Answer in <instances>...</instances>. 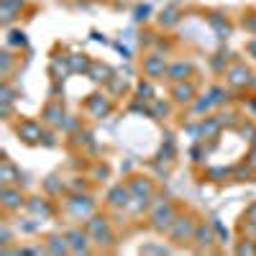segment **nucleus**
I'll return each mask as SVG.
<instances>
[{
    "label": "nucleus",
    "instance_id": "1",
    "mask_svg": "<svg viewBox=\"0 0 256 256\" xmlns=\"http://www.w3.org/2000/svg\"><path fill=\"white\" fill-rule=\"evenodd\" d=\"M82 226H84V230L90 233V238H92L98 254H110V251L118 248V230H116V226H113L108 212L98 210Z\"/></svg>",
    "mask_w": 256,
    "mask_h": 256
},
{
    "label": "nucleus",
    "instance_id": "2",
    "mask_svg": "<svg viewBox=\"0 0 256 256\" xmlns=\"http://www.w3.org/2000/svg\"><path fill=\"white\" fill-rule=\"evenodd\" d=\"M180 212H182V205H180L172 195H166V192H156L152 208H148V212H146L148 228H152L154 233H159V236H164Z\"/></svg>",
    "mask_w": 256,
    "mask_h": 256
},
{
    "label": "nucleus",
    "instance_id": "3",
    "mask_svg": "<svg viewBox=\"0 0 256 256\" xmlns=\"http://www.w3.org/2000/svg\"><path fill=\"white\" fill-rule=\"evenodd\" d=\"M198 223H200L198 212H192L190 208H182V212L174 218V223L169 226V230L164 233L166 244H172L174 248H190L192 246V238H195Z\"/></svg>",
    "mask_w": 256,
    "mask_h": 256
},
{
    "label": "nucleus",
    "instance_id": "4",
    "mask_svg": "<svg viewBox=\"0 0 256 256\" xmlns=\"http://www.w3.org/2000/svg\"><path fill=\"white\" fill-rule=\"evenodd\" d=\"M128 190H131L134 195V202H131V212L134 216H144V212H148V208H152L154 198H156V182L148 177V174H131L126 180Z\"/></svg>",
    "mask_w": 256,
    "mask_h": 256
},
{
    "label": "nucleus",
    "instance_id": "5",
    "mask_svg": "<svg viewBox=\"0 0 256 256\" xmlns=\"http://www.w3.org/2000/svg\"><path fill=\"white\" fill-rule=\"evenodd\" d=\"M13 131L18 136V141H24L26 146H56V138L52 134V128L44 120L36 118H20L18 123H13Z\"/></svg>",
    "mask_w": 256,
    "mask_h": 256
},
{
    "label": "nucleus",
    "instance_id": "6",
    "mask_svg": "<svg viewBox=\"0 0 256 256\" xmlns=\"http://www.w3.org/2000/svg\"><path fill=\"white\" fill-rule=\"evenodd\" d=\"M62 210L67 212V218L74 223H84L92 212H98V200L92 192H70L67 200L62 202Z\"/></svg>",
    "mask_w": 256,
    "mask_h": 256
},
{
    "label": "nucleus",
    "instance_id": "7",
    "mask_svg": "<svg viewBox=\"0 0 256 256\" xmlns=\"http://www.w3.org/2000/svg\"><path fill=\"white\" fill-rule=\"evenodd\" d=\"M141 77L144 80H152V82H159V80H166V70H169V59H166V52H159V49H148L141 62Z\"/></svg>",
    "mask_w": 256,
    "mask_h": 256
},
{
    "label": "nucleus",
    "instance_id": "8",
    "mask_svg": "<svg viewBox=\"0 0 256 256\" xmlns=\"http://www.w3.org/2000/svg\"><path fill=\"white\" fill-rule=\"evenodd\" d=\"M254 70L248 67L246 62H241V59H233L230 64H228V70L223 72V84L228 90H233V92H238V90H246V88H251V80H254Z\"/></svg>",
    "mask_w": 256,
    "mask_h": 256
},
{
    "label": "nucleus",
    "instance_id": "9",
    "mask_svg": "<svg viewBox=\"0 0 256 256\" xmlns=\"http://www.w3.org/2000/svg\"><path fill=\"white\" fill-rule=\"evenodd\" d=\"M218 244H220V241H218V236H216V226H212V220L200 218L190 251H195V254H216V251H218Z\"/></svg>",
    "mask_w": 256,
    "mask_h": 256
},
{
    "label": "nucleus",
    "instance_id": "10",
    "mask_svg": "<svg viewBox=\"0 0 256 256\" xmlns=\"http://www.w3.org/2000/svg\"><path fill=\"white\" fill-rule=\"evenodd\" d=\"M28 198L18 184H0V212L3 216H16V212L26 210Z\"/></svg>",
    "mask_w": 256,
    "mask_h": 256
},
{
    "label": "nucleus",
    "instance_id": "11",
    "mask_svg": "<svg viewBox=\"0 0 256 256\" xmlns=\"http://www.w3.org/2000/svg\"><path fill=\"white\" fill-rule=\"evenodd\" d=\"M64 233H67V241H70V248L74 256H88V254H98L92 238H90V233L84 230L82 223H74L70 228H64Z\"/></svg>",
    "mask_w": 256,
    "mask_h": 256
},
{
    "label": "nucleus",
    "instance_id": "12",
    "mask_svg": "<svg viewBox=\"0 0 256 256\" xmlns=\"http://www.w3.org/2000/svg\"><path fill=\"white\" fill-rule=\"evenodd\" d=\"M131 202H134V195H131V190H128L126 182H116L113 187H108L105 200H102V205L113 212H128L131 210Z\"/></svg>",
    "mask_w": 256,
    "mask_h": 256
},
{
    "label": "nucleus",
    "instance_id": "13",
    "mask_svg": "<svg viewBox=\"0 0 256 256\" xmlns=\"http://www.w3.org/2000/svg\"><path fill=\"white\" fill-rule=\"evenodd\" d=\"M113 110H116V102H113V95H108V92H92V95H88V100H84V113H88L92 120L108 118Z\"/></svg>",
    "mask_w": 256,
    "mask_h": 256
},
{
    "label": "nucleus",
    "instance_id": "14",
    "mask_svg": "<svg viewBox=\"0 0 256 256\" xmlns=\"http://www.w3.org/2000/svg\"><path fill=\"white\" fill-rule=\"evenodd\" d=\"M200 90H198V82L195 80H182V82H172L169 84V98L177 108H190L192 102L198 100Z\"/></svg>",
    "mask_w": 256,
    "mask_h": 256
},
{
    "label": "nucleus",
    "instance_id": "15",
    "mask_svg": "<svg viewBox=\"0 0 256 256\" xmlns=\"http://www.w3.org/2000/svg\"><path fill=\"white\" fill-rule=\"evenodd\" d=\"M59 210H62V208L52 200V195H34V198H28V202H26V212H28V216H34V218H38L41 223L56 218Z\"/></svg>",
    "mask_w": 256,
    "mask_h": 256
},
{
    "label": "nucleus",
    "instance_id": "16",
    "mask_svg": "<svg viewBox=\"0 0 256 256\" xmlns=\"http://www.w3.org/2000/svg\"><path fill=\"white\" fill-rule=\"evenodd\" d=\"M41 120H44L52 131H59V128L64 126V120H67V110H64V100L59 98H52L46 100V105L41 108Z\"/></svg>",
    "mask_w": 256,
    "mask_h": 256
},
{
    "label": "nucleus",
    "instance_id": "17",
    "mask_svg": "<svg viewBox=\"0 0 256 256\" xmlns=\"http://www.w3.org/2000/svg\"><path fill=\"white\" fill-rule=\"evenodd\" d=\"M26 8L28 0H0V24H3V28H10Z\"/></svg>",
    "mask_w": 256,
    "mask_h": 256
},
{
    "label": "nucleus",
    "instance_id": "18",
    "mask_svg": "<svg viewBox=\"0 0 256 256\" xmlns=\"http://www.w3.org/2000/svg\"><path fill=\"white\" fill-rule=\"evenodd\" d=\"M198 74L195 64H192L190 59H172L169 62V70H166V82H182V80H192Z\"/></svg>",
    "mask_w": 256,
    "mask_h": 256
},
{
    "label": "nucleus",
    "instance_id": "19",
    "mask_svg": "<svg viewBox=\"0 0 256 256\" xmlns=\"http://www.w3.org/2000/svg\"><path fill=\"white\" fill-rule=\"evenodd\" d=\"M0 184H18L24 187V172L13 164V159L8 154H3V159H0Z\"/></svg>",
    "mask_w": 256,
    "mask_h": 256
},
{
    "label": "nucleus",
    "instance_id": "20",
    "mask_svg": "<svg viewBox=\"0 0 256 256\" xmlns=\"http://www.w3.org/2000/svg\"><path fill=\"white\" fill-rule=\"evenodd\" d=\"M182 16H184V10H182L177 3H172V6H164V8L159 10V16H156V26H159L162 31H169V28L180 26Z\"/></svg>",
    "mask_w": 256,
    "mask_h": 256
},
{
    "label": "nucleus",
    "instance_id": "21",
    "mask_svg": "<svg viewBox=\"0 0 256 256\" xmlns=\"http://www.w3.org/2000/svg\"><path fill=\"white\" fill-rule=\"evenodd\" d=\"M238 236H241V238H256V200L241 212Z\"/></svg>",
    "mask_w": 256,
    "mask_h": 256
},
{
    "label": "nucleus",
    "instance_id": "22",
    "mask_svg": "<svg viewBox=\"0 0 256 256\" xmlns=\"http://www.w3.org/2000/svg\"><path fill=\"white\" fill-rule=\"evenodd\" d=\"M44 246H46V254L52 256H62V254H72L70 248V241H67V233H49V236H44Z\"/></svg>",
    "mask_w": 256,
    "mask_h": 256
},
{
    "label": "nucleus",
    "instance_id": "23",
    "mask_svg": "<svg viewBox=\"0 0 256 256\" xmlns=\"http://www.w3.org/2000/svg\"><path fill=\"white\" fill-rule=\"evenodd\" d=\"M113 74H116V70L110 67V64H105V62H98V59H92L90 70H88V77H90V80H92L95 84H108Z\"/></svg>",
    "mask_w": 256,
    "mask_h": 256
},
{
    "label": "nucleus",
    "instance_id": "24",
    "mask_svg": "<svg viewBox=\"0 0 256 256\" xmlns=\"http://www.w3.org/2000/svg\"><path fill=\"white\" fill-rule=\"evenodd\" d=\"M172 108H177V105L172 102V98H154L152 102H148V116L156 118V120H164L172 116Z\"/></svg>",
    "mask_w": 256,
    "mask_h": 256
},
{
    "label": "nucleus",
    "instance_id": "25",
    "mask_svg": "<svg viewBox=\"0 0 256 256\" xmlns=\"http://www.w3.org/2000/svg\"><path fill=\"white\" fill-rule=\"evenodd\" d=\"M16 241H18V230L13 228L10 216H3V220H0V254L8 251Z\"/></svg>",
    "mask_w": 256,
    "mask_h": 256
},
{
    "label": "nucleus",
    "instance_id": "26",
    "mask_svg": "<svg viewBox=\"0 0 256 256\" xmlns=\"http://www.w3.org/2000/svg\"><path fill=\"white\" fill-rule=\"evenodd\" d=\"M18 56H20V52H16V49H10V46H6L3 54H0V77H3V82L13 77V67L20 62Z\"/></svg>",
    "mask_w": 256,
    "mask_h": 256
},
{
    "label": "nucleus",
    "instance_id": "27",
    "mask_svg": "<svg viewBox=\"0 0 256 256\" xmlns=\"http://www.w3.org/2000/svg\"><path fill=\"white\" fill-rule=\"evenodd\" d=\"M223 131V120L218 116H205L202 123H200V138H218Z\"/></svg>",
    "mask_w": 256,
    "mask_h": 256
},
{
    "label": "nucleus",
    "instance_id": "28",
    "mask_svg": "<svg viewBox=\"0 0 256 256\" xmlns=\"http://www.w3.org/2000/svg\"><path fill=\"white\" fill-rule=\"evenodd\" d=\"M208 95H210V100H212V105H216V110L218 108H223V105L228 102V88H226V84H210V88L205 90Z\"/></svg>",
    "mask_w": 256,
    "mask_h": 256
},
{
    "label": "nucleus",
    "instance_id": "29",
    "mask_svg": "<svg viewBox=\"0 0 256 256\" xmlns=\"http://www.w3.org/2000/svg\"><path fill=\"white\" fill-rule=\"evenodd\" d=\"M44 192L52 195V198H56V195H62V192H67V182H62L56 174H49L44 180Z\"/></svg>",
    "mask_w": 256,
    "mask_h": 256
},
{
    "label": "nucleus",
    "instance_id": "30",
    "mask_svg": "<svg viewBox=\"0 0 256 256\" xmlns=\"http://www.w3.org/2000/svg\"><path fill=\"white\" fill-rule=\"evenodd\" d=\"M238 26H241L248 36H256V8H246V10L241 13Z\"/></svg>",
    "mask_w": 256,
    "mask_h": 256
},
{
    "label": "nucleus",
    "instance_id": "31",
    "mask_svg": "<svg viewBox=\"0 0 256 256\" xmlns=\"http://www.w3.org/2000/svg\"><path fill=\"white\" fill-rule=\"evenodd\" d=\"M92 177H70L67 180V192H90Z\"/></svg>",
    "mask_w": 256,
    "mask_h": 256
},
{
    "label": "nucleus",
    "instance_id": "32",
    "mask_svg": "<svg viewBox=\"0 0 256 256\" xmlns=\"http://www.w3.org/2000/svg\"><path fill=\"white\" fill-rule=\"evenodd\" d=\"M233 251H236L238 256H256V238H241L238 236Z\"/></svg>",
    "mask_w": 256,
    "mask_h": 256
},
{
    "label": "nucleus",
    "instance_id": "33",
    "mask_svg": "<svg viewBox=\"0 0 256 256\" xmlns=\"http://www.w3.org/2000/svg\"><path fill=\"white\" fill-rule=\"evenodd\" d=\"M152 80H141L138 82V88H136V98L144 100V102H152L154 100V88H152Z\"/></svg>",
    "mask_w": 256,
    "mask_h": 256
},
{
    "label": "nucleus",
    "instance_id": "34",
    "mask_svg": "<svg viewBox=\"0 0 256 256\" xmlns=\"http://www.w3.org/2000/svg\"><path fill=\"white\" fill-rule=\"evenodd\" d=\"M138 251H141V254H169V251H174V246H172V244H164V246H152V244H144Z\"/></svg>",
    "mask_w": 256,
    "mask_h": 256
},
{
    "label": "nucleus",
    "instance_id": "35",
    "mask_svg": "<svg viewBox=\"0 0 256 256\" xmlns=\"http://www.w3.org/2000/svg\"><path fill=\"white\" fill-rule=\"evenodd\" d=\"M110 177V166L108 164H95V172H92V182H105Z\"/></svg>",
    "mask_w": 256,
    "mask_h": 256
},
{
    "label": "nucleus",
    "instance_id": "36",
    "mask_svg": "<svg viewBox=\"0 0 256 256\" xmlns=\"http://www.w3.org/2000/svg\"><path fill=\"white\" fill-rule=\"evenodd\" d=\"M251 166H256V134L248 138V159H246Z\"/></svg>",
    "mask_w": 256,
    "mask_h": 256
},
{
    "label": "nucleus",
    "instance_id": "37",
    "mask_svg": "<svg viewBox=\"0 0 256 256\" xmlns=\"http://www.w3.org/2000/svg\"><path fill=\"white\" fill-rule=\"evenodd\" d=\"M244 52L251 56V59H256V36H248V41H246V46H244Z\"/></svg>",
    "mask_w": 256,
    "mask_h": 256
},
{
    "label": "nucleus",
    "instance_id": "38",
    "mask_svg": "<svg viewBox=\"0 0 256 256\" xmlns=\"http://www.w3.org/2000/svg\"><path fill=\"white\" fill-rule=\"evenodd\" d=\"M248 90H254V92H256V74H254V80H251V88H248Z\"/></svg>",
    "mask_w": 256,
    "mask_h": 256
}]
</instances>
